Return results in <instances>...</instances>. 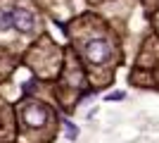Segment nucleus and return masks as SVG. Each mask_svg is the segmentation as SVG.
Returning <instances> with one entry per match:
<instances>
[{
    "label": "nucleus",
    "mask_w": 159,
    "mask_h": 143,
    "mask_svg": "<svg viewBox=\"0 0 159 143\" xmlns=\"http://www.w3.org/2000/svg\"><path fill=\"white\" fill-rule=\"evenodd\" d=\"M83 55H86L90 62L100 64V62H107V60H109L112 50H109V43L100 41V38H93V41H88V43H86V48H83Z\"/></svg>",
    "instance_id": "f257e3e1"
},
{
    "label": "nucleus",
    "mask_w": 159,
    "mask_h": 143,
    "mask_svg": "<svg viewBox=\"0 0 159 143\" xmlns=\"http://www.w3.org/2000/svg\"><path fill=\"white\" fill-rule=\"evenodd\" d=\"M48 117H50V112H48L43 105H38V102H31V105L24 107V119H26L29 126H40V124H45Z\"/></svg>",
    "instance_id": "f03ea898"
},
{
    "label": "nucleus",
    "mask_w": 159,
    "mask_h": 143,
    "mask_svg": "<svg viewBox=\"0 0 159 143\" xmlns=\"http://www.w3.org/2000/svg\"><path fill=\"white\" fill-rule=\"evenodd\" d=\"M14 26L19 31H29L33 26V12H29V10H14Z\"/></svg>",
    "instance_id": "7ed1b4c3"
},
{
    "label": "nucleus",
    "mask_w": 159,
    "mask_h": 143,
    "mask_svg": "<svg viewBox=\"0 0 159 143\" xmlns=\"http://www.w3.org/2000/svg\"><path fill=\"white\" fill-rule=\"evenodd\" d=\"M14 26V12L12 10H0V31H7Z\"/></svg>",
    "instance_id": "20e7f679"
},
{
    "label": "nucleus",
    "mask_w": 159,
    "mask_h": 143,
    "mask_svg": "<svg viewBox=\"0 0 159 143\" xmlns=\"http://www.w3.org/2000/svg\"><path fill=\"white\" fill-rule=\"evenodd\" d=\"M121 98H124V93H112L109 95V100H121Z\"/></svg>",
    "instance_id": "39448f33"
}]
</instances>
